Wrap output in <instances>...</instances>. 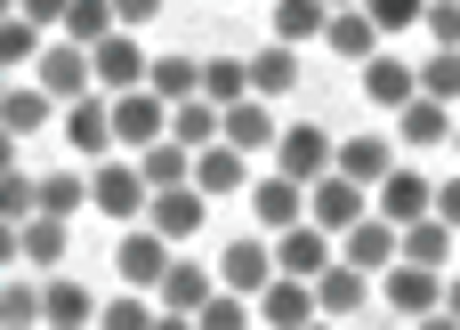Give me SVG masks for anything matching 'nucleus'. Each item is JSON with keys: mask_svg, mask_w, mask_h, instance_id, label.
Wrapping results in <instances>:
<instances>
[{"mask_svg": "<svg viewBox=\"0 0 460 330\" xmlns=\"http://www.w3.org/2000/svg\"><path fill=\"white\" fill-rule=\"evenodd\" d=\"M202 97L210 105H243L251 97V56H202Z\"/></svg>", "mask_w": 460, "mask_h": 330, "instance_id": "f704fd0d", "label": "nucleus"}, {"mask_svg": "<svg viewBox=\"0 0 460 330\" xmlns=\"http://www.w3.org/2000/svg\"><path fill=\"white\" fill-rule=\"evenodd\" d=\"M57 121H65V145H73L81 161H113V97H81V105H65Z\"/></svg>", "mask_w": 460, "mask_h": 330, "instance_id": "a211bd4d", "label": "nucleus"}, {"mask_svg": "<svg viewBox=\"0 0 460 330\" xmlns=\"http://www.w3.org/2000/svg\"><path fill=\"white\" fill-rule=\"evenodd\" d=\"M283 178H299V186H315L332 161H340V137L332 129H315V121H283V137H275V153H267Z\"/></svg>", "mask_w": 460, "mask_h": 330, "instance_id": "f03ea898", "label": "nucleus"}, {"mask_svg": "<svg viewBox=\"0 0 460 330\" xmlns=\"http://www.w3.org/2000/svg\"><path fill=\"white\" fill-rule=\"evenodd\" d=\"M154 330H194V315H170V307H162V315H154Z\"/></svg>", "mask_w": 460, "mask_h": 330, "instance_id": "8fccbe9b", "label": "nucleus"}, {"mask_svg": "<svg viewBox=\"0 0 460 330\" xmlns=\"http://www.w3.org/2000/svg\"><path fill=\"white\" fill-rule=\"evenodd\" d=\"M65 242H73V226H65V218H24V226H16V258H24V266H40V274H57V266H65Z\"/></svg>", "mask_w": 460, "mask_h": 330, "instance_id": "c85d7f7f", "label": "nucleus"}, {"mask_svg": "<svg viewBox=\"0 0 460 330\" xmlns=\"http://www.w3.org/2000/svg\"><path fill=\"white\" fill-rule=\"evenodd\" d=\"M291 89H299V48H283V40L251 48V97H291Z\"/></svg>", "mask_w": 460, "mask_h": 330, "instance_id": "7c9ffc66", "label": "nucleus"}, {"mask_svg": "<svg viewBox=\"0 0 460 330\" xmlns=\"http://www.w3.org/2000/svg\"><path fill=\"white\" fill-rule=\"evenodd\" d=\"M194 330H259V315H251V299H234V291H218L202 315H194Z\"/></svg>", "mask_w": 460, "mask_h": 330, "instance_id": "a19ab883", "label": "nucleus"}, {"mask_svg": "<svg viewBox=\"0 0 460 330\" xmlns=\"http://www.w3.org/2000/svg\"><path fill=\"white\" fill-rule=\"evenodd\" d=\"M65 8H73V0H16V16H24V24H40L49 40H57V24H65Z\"/></svg>", "mask_w": 460, "mask_h": 330, "instance_id": "a18cd8bd", "label": "nucleus"}, {"mask_svg": "<svg viewBox=\"0 0 460 330\" xmlns=\"http://www.w3.org/2000/svg\"><path fill=\"white\" fill-rule=\"evenodd\" d=\"M307 218H315L323 234H348L356 218H372V186H356V178H340V169H323V178L307 186Z\"/></svg>", "mask_w": 460, "mask_h": 330, "instance_id": "6e6552de", "label": "nucleus"}, {"mask_svg": "<svg viewBox=\"0 0 460 330\" xmlns=\"http://www.w3.org/2000/svg\"><path fill=\"white\" fill-rule=\"evenodd\" d=\"M146 40H129V32H113V40H97L89 48V73H97V97H129V89H146Z\"/></svg>", "mask_w": 460, "mask_h": 330, "instance_id": "9b49d317", "label": "nucleus"}, {"mask_svg": "<svg viewBox=\"0 0 460 330\" xmlns=\"http://www.w3.org/2000/svg\"><path fill=\"white\" fill-rule=\"evenodd\" d=\"M146 89H154L162 105H186V97H202V56H186V48L154 56V65H146Z\"/></svg>", "mask_w": 460, "mask_h": 330, "instance_id": "bb28decb", "label": "nucleus"}, {"mask_svg": "<svg viewBox=\"0 0 460 330\" xmlns=\"http://www.w3.org/2000/svg\"><path fill=\"white\" fill-rule=\"evenodd\" d=\"M49 48V32L40 24H24V16H0V65H32Z\"/></svg>", "mask_w": 460, "mask_h": 330, "instance_id": "58836bf2", "label": "nucleus"}, {"mask_svg": "<svg viewBox=\"0 0 460 330\" xmlns=\"http://www.w3.org/2000/svg\"><path fill=\"white\" fill-rule=\"evenodd\" d=\"M372 299H380V282H372L364 266H348V258H332V266L315 274V315H323V323H348V315H364Z\"/></svg>", "mask_w": 460, "mask_h": 330, "instance_id": "2eb2a0df", "label": "nucleus"}, {"mask_svg": "<svg viewBox=\"0 0 460 330\" xmlns=\"http://www.w3.org/2000/svg\"><path fill=\"white\" fill-rule=\"evenodd\" d=\"M364 97H372V105H388V113H404V105L420 97V65H404V56H388V48H380V56L364 65Z\"/></svg>", "mask_w": 460, "mask_h": 330, "instance_id": "393cba45", "label": "nucleus"}, {"mask_svg": "<svg viewBox=\"0 0 460 330\" xmlns=\"http://www.w3.org/2000/svg\"><path fill=\"white\" fill-rule=\"evenodd\" d=\"M420 97L460 105V48H429V65H420Z\"/></svg>", "mask_w": 460, "mask_h": 330, "instance_id": "4c0bfd02", "label": "nucleus"}, {"mask_svg": "<svg viewBox=\"0 0 460 330\" xmlns=\"http://www.w3.org/2000/svg\"><path fill=\"white\" fill-rule=\"evenodd\" d=\"M218 129H226V105H210V97H186V105H170V137H178L186 153L218 145Z\"/></svg>", "mask_w": 460, "mask_h": 330, "instance_id": "2f4dec72", "label": "nucleus"}, {"mask_svg": "<svg viewBox=\"0 0 460 330\" xmlns=\"http://www.w3.org/2000/svg\"><path fill=\"white\" fill-rule=\"evenodd\" d=\"M340 178H356V186H380L388 169H396V137H380V129H356V137H340V161H332Z\"/></svg>", "mask_w": 460, "mask_h": 330, "instance_id": "412c9836", "label": "nucleus"}, {"mask_svg": "<svg viewBox=\"0 0 460 330\" xmlns=\"http://www.w3.org/2000/svg\"><path fill=\"white\" fill-rule=\"evenodd\" d=\"M251 218H259V234L299 226V218H307V186L283 178V169H259V178H251Z\"/></svg>", "mask_w": 460, "mask_h": 330, "instance_id": "f3484780", "label": "nucleus"}, {"mask_svg": "<svg viewBox=\"0 0 460 330\" xmlns=\"http://www.w3.org/2000/svg\"><path fill=\"white\" fill-rule=\"evenodd\" d=\"M437 218L460 234V169H445V178H437Z\"/></svg>", "mask_w": 460, "mask_h": 330, "instance_id": "49530a36", "label": "nucleus"}, {"mask_svg": "<svg viewBox=\"0 0 460 330\" xmlns=\"http://www.w3.org/2000/svg\"><path fill=\"white\" fill-rule=\"evenodd\" d=\"M57 113H65V105H57L40 81H24V89H8V97H0V129H8V137H32V129H49Z\"/></svg>", "mask_w": 460, "mask_h": 330, "instance_id": "cd10ccee", "label": "nucleus"}, {"mask_svg": "<svg viewBox=\"0 0 460 330\" xmlns=\"http://www.w3.org/2000/svg\"><path fill=\"white\" fill-rule=\"evenodd\" d=\"M32 81H40L57 105H81V97H97V73H89V48H81V40H49V48L32 56Z\"/></svg>", "mask_w": 460, "mask_h": 330, "instance_id": "20e7f679", "label": "nucleus"}, {"mask_svg": "<svg viewBox=\"0 0 460 330\" xmlns=\"http://www.w3.org/2000/svg\"><path fill=\"white\" fill-rule=\"evenodd\" d=\"M162 137H170V105H162L154 89L113 97V153H146V145H162Z\"/></svg>", "mask_w": 460, "mask_h": 330, "instance_id": "0eeeda50", "label": "nucleus"}, {"mask_svg": "<svg viewBox=\"0 0 460 330\" xmlns=\"http://www.w3.org/2000/svg\"><path fill=\"white\" fill-rule=\"evenodd\" d=\"M380 40H388V32H380L364 8H332V24H323V48H332V56H348V65H372V56H380Z\"/></svg>", "mask_w": 460, "mask_h": 330, "instance_id": "b1692460", "label": "nucleus"}, {"mask_svg": "<svg viewBox=\"0 0 460 330\" xmlns=\"http://www.w3.org/2000/svg\"><path fill=\"white\" fill-rule=\"evenodd\" d=\"M453 161H460V129H453Z\"/></svg>", "mask_w": 460, "mask_h": 330, "instance_id": "5fc2aeb1", "label": "nucleus"}, {"mask_svg": "<svg viewBox=\"0 0 460 330\" xmlns=\"http://www.w3.org/2000/svg\"><path fill=\"white\" fill-rule=\"evenodd\" d=\"M113 16H121V32H137V24L162 16V0H113Z\"/></svg>", "mask_w": 460, "mask_h": 330, "instance_id": "de8ad7c7", "label": "nucleus"}, {"mask_svg": "<svg viewBox=\"0 0 460 330\" xmlns=\"http://www.w3.org/2000/svg\"><path fill=\"white\" fill-rule=\"evenodd\" d=\"M113 32H121L113 0H73V8H65V24H57V40H81V48H97V40H113Z\"/></svg>", "mask_w": 460, "mask_h": 330, "instance_id": "72a5a7b5", "label": "nucleus"}, {"mask_svg": "<svg viewBox=\"0 0 460 330\" xmlns=\"http://www.w3.org/2000/svg\"><path fill=\"white\" fill-rule=\"evenodd\" d=\"M194 186H202L210 202H226V194H251V153H234L226 137H218V145H202V153H194Z\"/></svg>", "mask_w": 460, "mask_h": 330, "instance_id": "4be33fe9", "label": "nucleus"}, {"mask_svg": "<svg viewBox=\"0 0 460 330\" xmlns=\"http://www.w3.org/2000/svg\"><path fill=\"white\" fill-rule=\"evenodd\" d=\"M412 330H460V323H453V315H445V307H437V315H420V323H412Z\"/></svg>", "mask_w": 460, "mask_h": 330, "instance_id": "3c124183", "label": "nucleus"}, {"mask_svg": "<svg viewBox=\"0 0 460 330\" xmlns=\"http://www.w3.org/2000/svg\"><path fill=\"white\" fill-rule=\"evenodd\" d=\"M154 291H121V299H97V330H154Z\"/></svg>", "mask_w": 460, "mask_h": 330, "instance_id": "e433bc0d", "label": "nucleus"}, {"mask_svg": "<svg viewBox=\"0 0 460 330\" xmlns=\"http://www.w3.org/2000/svg\"><path fill=\"white\" fill-rule=\"evenodd\" d=\"M267 282H275V234H234V242L218 250V291L259 299Z\"/></svg>", "mask_w": 460, "mask_h": 330, "instance_id": "39448f33", "label": "nucleus"}, {"mask_svg": "<svg viewBox=\"0 0 460 330\" xmlns=\"http://www.w3.org/2000/svg\"><path fill=\"white\" fill-rule=\"evenodd\" d=\"M323 8H364V0H323Z\"/></svg>", "mask_w": 460, "mask_h": 330, "instance_id": "603ef678", "label": "nucleus"}, {"mask_svg": "<svg viewBox=\"0 0 460 330\" xmlns=\"http://www.w3.org/2000/svg\"><path fill=\"white\" fill-rule=\"evenodd\" d=\"M32 202H40L32 218H65V226H73V218L89 210V169H40V178H32Z\"/></svg>", "mask_w": 460, "mask_h": 330, "instance_id": "a878e982", "label": "nucleus"}, {"mask_svg": "<svg viewBox=\"0 0 460 330\" xmlns=\"http://www.w3.org/2000/svg\"><path fill=\"white\" fill-rule=\"evenodd\" d=\"M170 258H178V250H170L154 226H121V234H113V274H121V291H154Z\"/></svg>", "mask_w": 460, "mask_h": 330, "instance_id": "9d476101", "label": "nucleus"}, {"mask_svg": "<svg viewBox=\"0 0 460 330\" xmlns=\"http://www.w3.org/2000/svg\"><path fill=\"white\" fill-rule=\"evenodd\" d=\"M460 113L453 105H437V97H412L404 113H396V145H420V153H437V145H453Z\"/></svg>", "mask_w": 460, "mask_h": 330, "instance_id": "5701e85b", "label": "nucleus"}, {"mask_svg": "<svg viewBox=\"0 0 460 330\" xmlns=\"http://www.w3.org/2000/svg\"><path fill=\"white\" fill-rule=\"evenodd\" d=\"M372 210H380L388 226H420V218L437 210V178H429V169H388V178L372 186Z\"/></svg>", "mask_w": 460, "mask_h": 330, "instance_id": "f8f14e48", "label": "nucleus"}, {"mask_svg": "<svg viewBox=\"0 0 460 330\" xmlns=\"http://www.w3.org/2000/svg\"><path fill=\"white\" fill-rule=\"evenodd\" d=\"M40 330H97V291L73 282L65 266L40 274Z\"/></svg>", "mask_w": 460, "mask_h": 330, "instance_id": "dca6fc26", "label": "nucleus"}, {"mask_svg": "<svg viewBox=\"0 0 460 330\" xmlns=\"http://www.w3.org/2000/svg\"><path fill=\"white\" fill-rule=\"evenodd\" d=\"M40 202H32V178L24 169H0V226H24Z\"/></svg>", "mask_w": 460, "mask_h": 330, "instance_id": "79ce46f5", "label": "nucleus"}, {"mask_svg": "<svg viewBox=\"0 0 460 330\" xmlns=\"http://www.w3.org/2000/svg\"><path fill=\"white\" fill-rule=\"evenodd\" d=\"M323 24H332V8H323V0H275V40H283V48L323 40Z\"/></svg>", "mask_w": 460, "mask_h": 330, "instance_id": "c9c22d12", "label": "nucleus"}, {"mask_svg": "<svg viewBox=\"0 0 460 330\" xmlns=\"http://www.w3.org/2000/svg\"><path fill=\"white\" fill-rule=\"evenodd\" d=\"M210 299H218V266H202V258H186V250H178V258L162 266V282H154V307H170V315H202Z\"/></svg>", "mask_w": 460, "mask_h": 330, "instance_id": "4468645a", "label": "nucleus"}, {"mask_svg": "<svg viewBox=\"0 0 460 330\" xmlns=\"http://www.w3.org/2000/svg\"><path fill=\"white\" fill-rule=\"evenodd\" d=\"M146 226H154V234H162L170 250H186V242H194V234L210 226V194H202L194 178H186V186H162V194L146 202Z\"/></svg>", "mask_w": 460, "mask_h": 330, "instance_id": "7ed1b4c3", "label": "nucleus"}, {"mask_svg": "<svg viewBox=\"0 0 460 330\" xmlns=\"http://www.w3.org/2000/svg\"><path fill=\"white\" fill-rule=\"evenodd\" d=\"M404 258H412V266H437V274H453V258H460V234L445 226V218H437V210H429L420 226H404Z\"/></svg>", "mask_w": 460, "mask_h": 330, "instance_id": "c756f323", "label": "nucleus"}, {"mask_svg": "<svg viewBox=\"0 0 460 330\" xmlns=\"http://www.w3.org/2000/svg\"><path fill=\"white\" fill-rule=\"evenodd\" d=\"M420 32H429L437 48H460V0H429V16H420Z\"/></svg>", "mask_w": 460, "mask_h": 330, "instance_id": "c03bdc74", "label": "nucleus"}, {"mask_svg": "<svg viewBox=\"0 0 460 330\" xmlns=\"http://www.w3.org/2000/svg\"><path fill=\"white\" fill-rule=\"evenodd\" d=\"M0 330H40V282H8L0 291Z\"/></svg>", "mask_w": 460, "mask_h": 330, "instance_id": "ea45409f", "label": "nucleus"}, {"mask_svg": "<svg viewBox=\"0 0 460 330\" xmlns=\"http://www.w3.org/2000/svg\"><path fill=\"white\" fill-rule=\"evenodd\" d=\"M218 137H226L234 153H251V161H259V153H275L283 121H275V105H267V97H243V105H226V129H218Z\"/></svg>", "mask_w": 460, "mask_h": 330, "instance_id": "aec40b11", "label": "nucleus"}, {"mask_svg": "<svg viewBox=\"0 0 460 330\" xmlns=\"http://www.w3.org/2000/svg\"><path fill=\"white\" fill-rule=\"evenodd\" d=\"M340 258H348V266H364V274L380 282V274L404 258V226H388V218L372 210V218H356V226L340 234Z\"/></svg>", "mask_w": 460, "mask_h": 330, "instance_id": "ddd939ff", "label": "nucleus"}, {"mask_svg": "<svg viewBox=\"0 0 460 330\" xmlns=\"http://www.w3.org/2000/svg\"><path fill=\"white\" fill-rule=\"evenodd\" d=\"M146 202H154V186L137 178V161H129V153L89 161V210H105L113 226H146Z\"/></svg>", "mask_w": 460, "mask_h": 330, "instance_id": "f257e3e1", "label": "nucleus"}, {"mask_svg": "<svg viewBox=\"0 0 460 330\" xmlns=\"http://www.w3.org/2000/svg\"><path fill=\"white\" fill-rule=\"evenodd\" d=\"M299 330H332V323H323V315H315V323H299Z\"/></svg>", "mask_w": 460, "mask_h": 330, "instance_id": "864d4df0", "label": "nucleus"}, {"mask_svg": "<svg viewBox=\"0 0 460 330\" xmlns=\"http://www.w3.org/2000/svg\"><path fill=\"white\" fill-rule=\"evenodd\" d=\"M332 258H340V234H323L315 218H299V226L275 234V274H291V282H315Z\"/></svg>", "mask_w": 460, "mask_h": 330, "instance_id": "1a4fd4ad", "label": "nucleus"}, {"mask_svg": "<svg viewBox=\"0 0 460 330\" xmlns=\"http://www.w3.org/2000/svg\"><path fill=\"white\" fill-rule=\"evenodd\" d=\"M251 315H259V330H299V323H315V282L275 274V282L251 299Z\"/></svg>", "mask_w": 460, "mask_h": 330, "instance_id": "6ab92c4d", "label": "nucleus"}, {"mask_svg": "<svg viewBox=\"0 0 460 330\" xmlns=\"http://www.w3.org/2000/svg\"><path fill=\"white\" fill-rule=\"evenodd\" d=\"M445 315H453V323H460V266H453V274H445Z\"/></svg>", "mask_w": 460, "mask_h": 330, "instance_id": "09e8293b", "label": "nucleus"}, {"mask_svg": "<svg viewBox=\"0 0 460 330\" xmlns=\"http://www.w3.org/2000/svg\"><path fill=\"white\" fill-rule=\"evenodd\" d=\"M380 307H388V315H404V323H420V315H437V307H445V274H437V266L396 258V266L380 274Z\"/></svg>", "mask_w": 460, "mask_h": 330, "instance_id": "423d86ee", "label": "nucleus"}, {"mask_svg": "<svg viewBox=\"0 0 460 330\" xmlns=\"http://www.w3.org/2000/svg\"><path fill=\"white\" fill-rule=\"evenodd\" d=\"M129 161H137V178H146L154 194H162V186H186V178H194V153H186L178 137H162V145H146V153H129Z\"/></svg>", "mask_w": 460, "mask_h": 330, "instance_id": "473e14b6", "label": "nucleus"}, {"mask_svg": "<svg viewBox=\"0 0 460 330\" xmlns=\"http://www.w3.org/2000/svg\"><path fill=\"white\" fill-rule=\"evenodd\" d=\"M364 16H372L380 32H420V16H429V0H364Z\"/></svg>", "mask_w": 460, "mask_h": 330, "instance_id": "37998d69", "label": "nucleus"}]
</instances>
